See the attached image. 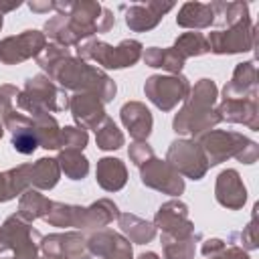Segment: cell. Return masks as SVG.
I'll return each instance as SVG.
<instances>
[{"instance_id": "obj_1", "label": "cell", "mask_w": 259, "mask_h": 259, "mask_svg": "<svg viewBox=\"0 0 259 259\" xmlns=\"http://www.w3.org/2000/svg\"><path fill=\"white\" fill-rule=\"evenodd\" d=\"M14 144L18 146L20 152H32V150L36 148V140H34V136L28 134V132H22V134L14 136Z\"/></svg>"}]
</instances>
